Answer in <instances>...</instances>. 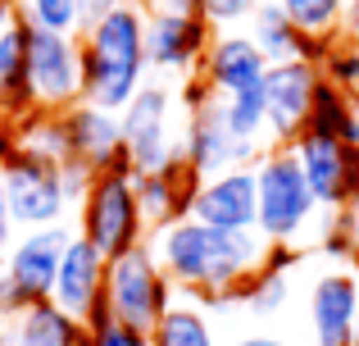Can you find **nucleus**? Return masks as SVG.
Masks as SVG:
<instances>
[{"instance_id": "1", "label": "nucleus", "mask_w": 359, "mask_h": 346, "mask_svg": "<svg viewBox=\"0 0 359 346\" xmlns=\"http://www.w3.org/2000/svg\"><path fill=\"white\" fill-rule=\"evenodd\" d=\"M150 246H155L168 283L187 301H201V305L241 301V292L273 260V246L259 232H223V228H210V223H196L191 214L150 232Z\"/></svg>"}, {"instance_id": "2", "label": "nucleus", "mask_w": 359, "mask_h": 346, "mask_svg": "<svg viewBox=\"0 0 359 346\" xmlns=\"http://www.w3.org/2000/svg\"><path fill=\"white\" fill-rule=\"evenodd\" d=\"M146 14L141 0H123L100 23L78 32L82 41V100L123 114L128 100L146 87Z\"/></svg>"}, {"instance_id": "3", "label": "nucleus", "mask_w": 359, "mask_h": 346, "mask_svg": "<svg viewBox=\"0 0 359 346\" xmlns=\"http://www.w3.org/2000/svg\"><path fill=\"white\" fill-rule=\"evenodd\" d=\"M255 187H259V223H255V232L273 251L305 255L309 237L318 232V223H327V214L318 210L291 146H269L255 160Z\"/></svg>"}, {"instance_id": "4", "label": "nucleus", "mask_w": 359, "mask_h": 346, "mask_svg": "<svg viewBox=\"0 0 359 346\" xmlns=\"http://www.w3.org/2000/svg\"><path fill=\"white\" fill-rule=\"evenodd\" d=\"M187 96L173 91L168 82H146L128 109L118 114L123 124V160L132 173H164L182 164V119Z\"/></svg>"}, {"instance_id": "5", "label": "nucleus", "mask_w": 359, "mask_h": 346, "mask_svg": "<svg viewBox=\"0 0 359 346\" xmlns=\"http://www.w3.org/2000/svg\"><path fill=\"white\" fill-rule=\"evenodd\" d=\"M0 187H5L9 219L23 232L27 228H55L73 210L69 196H64V182H60V164L18 151L9 124H0Z\"/></svg>"}, {"instance_id": "6", "label": "nucleus", "mask_w": 359, "mask_h": 346, "mask_svg": "<svg viewBox=\"0 0 359 346\" xmlns=\"http://www.w3.org/2000/svg\"><path fill=\"white\" fill-rule=\"evenodd\" d=\"M78 232L105 260H114L123 251L150 241L146 219H141V201H137V173H132L128 164L91 178L87 196H82V205H78Z\"/></svg>"}, {"instance_id": "7", "label": "nucleus", "mask_w": 359, "mask_h": 346, "mask_svg": "<svg viewBox=\"0 0 359 346\" xmlns=\"http://www.w3.org/2000/svg\"><path fill=\"white\" fill-rule=\"evenodd\" d=\"M69 241H73V232L64 223L27 228L23 237H14V246L5 251V265H0V319H14V314L50 301L55 274H60V260Z\"/></svg>"}, {"instance_id": "8", "label": "nucleus", "mask_w": 359, "mask_h": 346, "mask_svg": "<svg viewBox=\"0 0 359 346\" xmlns=\"http://www.w3.org/2000/svg\"><path fill=\"white\" fill-rule=\"evenodd\" d=\"M173 301H177V287L168 283V274H164V265H159L150 241L123 251V255H114L105 265V310L114 319L150 333Z\"/></svg>"}, {"instance_id": "9", "label": "nucleus", "mask_w": 359, "mask_h": 346, "mask_svg": "<svg viewBox=\"0 0 359 346\" xmlns=\"http://www.w3.org/2000/svg\"><path fill=\"white\" fill-rule=\"evenodd\" d=\"M27 87L46 114H69L82 105V41L69 32H46L27 23Z\"/></svg>"}, {"instance_id": "10", "label": "nucleus", "mask_w": 359, "mask_h": 346, "mask_svg": "<svg viewBox=\"0 0 359 346\" xmlns=\"http://www.w3.org/2000/svg\"><path fill=\"white\" fill-rule=\"evenodd\" d=\"M291 155H296L300 173H305L309 192H314L318 210L327 219L351 214V205H355V155H351L346 133L305 124V133L291 142Z\"/></svg>"}, {"instance_id": "11", "label": "nucleus", "mask_w": 359, "mask_h": 346, "mask_svg": "<svg viewBox=\"0 0 359 346\" xmlns=\"http://www.w3.org/2000/svg\"><path fill=\"white\" fill-rule=\"evenodd\" d=\"M264 151L255 146H241L237 137L228 133L223 124V109H219V96L191 87L187 91V128H182V164L191 169V178H214V173H228V169H241V164H255Z\"/></svg>"}, {"instance_id": "12", "label": "nucleus", "mask_w": 359, "mask_h": 346, "mask_svg": "<svg viewBox=\"0 0 359 346\" xmlns=\"http://www.w3.org/2000/svg\"><path fill=\"white\" fill-rule=\"evenodd\" d=\"M323 91V69L318 60H291L269 64L264 73V114H269V146H291L305 133L314 100Z\"/></svg>"}, {"instance_id": "13", "label": "nucleus", "mask_w": 359, "mask_h": 346, "mask_svg": "<svg viewBox=\"0 0 359 346\" xmlns=\"http://www.w3.org/2000/svg\"><path fill=\"white\" fill-rule=\"evenodd\" d=\"M214 27L201 14H168V9H150L146 14V64L150 73H168V78H196L201 60L210 51Z\"/></svg>"}, {"instance_id": "14", "label": "nucleus", "mask_w": 359, "mask_h": 346, "mask_svg": "<svg viewBox=\"0 0 359 346\" xmlns=\"http://www.w3.org/2000/svg\"><path fill=\"white\" fill-rule=\"evenodd\" d=\"M196 223H210V228L223 232H255L259 223V187H255V164H241V169L201 178L191 192V205H187Z\"/></svg>"}, {"instance_id": "15", "label": "nucleus", "mask_w": 359, "mask_h": 346, "mask_svg": "<svg viewBox=\"0 0 359 346\" xmlns=\"http://www.w3.org/2000/svg\"><path fill=\"white\" fill-rule=\"evenodd\" d=\"M359 314V283L346 265H323L309 283L305 296V319L314 346H351Z\"/></svg>"}, {"instance_id": "16", "label": "nucleus", "mask_w": 359, "mask_h": 346, "mask_svg": "<svg viewBox=\"0 0 359 346\" xmlns=\"http://www.w3.org/2000/svg\"><path fill=\"white\" fill-rule=\"evenodd\" d=\"M264 73H269V60L250 41V32L245 27H219L201 60L196 87L210 91V96H232V91H245V87H264Z\"/></svg>"}, {"instance_id": "17", "label": "nucleus", "mask_w": 359, "mask_h": 346, "mask_svg": "<svg viewBox=\"0 0 359 346\" xmlns=\"http://www.w3.org/2000/svg\"><path fill=\"white\" fill-rule=\"evenodd\" d=\"M105 265L109 260L91 246L82 232H73V241L64 246V260H60V274H55V292L50 301L60 305L64 314L87 324L91 314L105 305Z\"/></svg>"}, {"instance_id": "18", "label": "nucleus", "mask_w": 359, "mask_h": 346, "mask_svg": "<svg viewBox=\"0 0 359 346\" xmlns=\"http://www.w3.org/2000/svg\"><path fill=\"white\" fill-rule=\"evenodd\" d=\"M64 133H69V151L73 160H82L91 173H105V169H123V124L114 109H100V105H73L64 114Z\"/></svg>"}, {"instance_id": "19", "label": "nucleus", "mask_w": 359, "mask_h": 346, "mask_svg": "<svg viewBox=\"0 0 359 346\" xmlns=\"http://www.w3.org/2000/svg\"><path fill=\"white\" fill-rule=\"evenodd\" d=\"M245 32H250V41L264 51V60H269V64L323 60V51H327V46L309 41V36L291 23V14L278 5V0H259V5L250 9V18H245Z\"/></svg>"}, {"instance_id": "20", "label": "nucleus", "mask_w": 359, "mask_h": 346, "mask_svg": "<svg viewBox=\"0 0 359 346\" xmlns=\"http://www.w3.org/2000/svg\"><path fill=\"white\" fill-rule=\"evenodd\" d=\"M0 346H87V324L64 314L55 301L0 319Z\"/></svg>"}, {"instance_id": "21", "label": "nucleus", "mask_w": 359, "mask_h": 346, "mask_svg": "<svg viewBox=\"0 0 359 346\" xmlns=\"http://www.w3.org/2000/svg\"><path fill=\"white\" fill-rule=\"evenodd\" d=\"M196 178L187 164H173L164 173H137V201H141V219L146 232H159L168 223L187 219V205H191Z\"/></svg>"}, {"instance_id": "22", "label": "nucleus", "mask_w": 359, "mask_h": 346, "mask_svg": "<svg viewBox=\"0 0 359 346\" xmlns=\"http://www.w3.org/2000/svg\"><path fill=\"white\" fill-rule=\"evenodd\" d=\"M32 87H27V23L9 18L0 32V124H18L32 114Z\"/></svg>"}, {"instance_id": "23", "label": "nucleus", "mask_w": 359, "mask_h": 346, "mask_svg": "<svg viewBox=\"0 0 359 346\" xmlns=\"http://www.w3.org/2000/svg\"><path fill=\"white\" fill-rule=\"evenodd\" d=\"M150 346H219V333H214V319L201 301L177 296L164 310V319L150 328Z\"/></svg>"}, {"instance_id": "24", "label": "nucleus", "mask_w": 359, "mask_h": 346, "mask_svg": "<svg viewBox=\"0 0 359 346\" xmlns=\"http://www.w3.org/2000/svg\"><path fill=\"white\" fill-rule=\"evenodd\" d=\"M296 265H300L296 251H273V260L259 269V278L241 292V301L250 305L259 319L282 314V310H287V301H291V274H296Z\"/></svg>"}, {"instance_id": "25", "label": "nucleus", "mask_w": 359, "mask_h": 346, "mask_svg": "<svg viewBox=\"0 0 359 346\" xmlns=\"http://www.w3.org/2000/svg\"><path fill=\"white\" fill-rule=\"evenodd\" d=\"M223 124L237 137L241 146H255V151H269V114H264V87H245L232 91V96H219Z\"/></svg>"}, {"instance_id": "26", "label": "nucleus", "mask_w": 359, "mask_h": 346, "mask_svg": "<svg viewBox=\"0 0 359 346\" xmlns=\"http://www.w3.org/2000/svg\"><path fill=\"white\" fill-rule=\"evenodd\" d=\"M282 9L291 14V23L309 36V41L327 46L341 36V14H346V0H278Z\"/></svg>"}, {"instance_id": "27", "label": "nucleus", "mask_w": 359, "mask_h": 346, "mask_svg": "<svg viewBox=\"0 0 359 346\" xmlns=\"http://www.w3.org/2000/svg\"><path fill=\"white\" fill-rule=\"evenodd\" d=\"M318 69H323V82L327 87H337L346 100H359V46L355 41H327V51H323V60H318Z\"/></svg>"}, {"instance_id": "28", "label": "nucleus", "mask_w": 359, "mask_h": 346, "mask_svg": "<svg viewBox=\"0 0 359 346\" xmlns=\"http://www.w3.org/2000/svg\"><path fill=\"white\" fill-rule=\"evenodd\" d=\"M18 18L32 27H46V32H82V14L78 0H18Z\"/></svg>"}, {"instance_id": "29", "label": "nucleus", "mask_w": 359, "mask_h": 346, "mask_svg": "<svg viewBox=\"0 0 359 346\" xmlns=\"http://www.w3.org/2000/svg\"><path fill=\"white\" fill-rule=\"evenodd\" d=\"M87 346H150V333L114 319V314L100 305V310L87 319Z\"/></svg>"}, {"instance_id": "30", "label": "nucleus", "mask_w": 359, "mask_h": 346, "mask_svg": "<svg viewBox=\"0 0 359 346\" xmlns=\"http://www.w3.org/2000/svg\"><path fill=\"white\" fill-rule=\"evenodd\" d=\"M255 5H259V0H205L201 14H205V23L219 32V27H245V18H250Z\"/></svg>"}, {"instance_id": "31", "label": "nucleus", "mask_w": 359, "mask_h": 346, "mask_svg": "<svg viewBox=\"0 0 359 346\" xmlns=\"http://www.w3.org/2000/svg\"><path fill=\"white\" fill-rule=\"evenodd\" d=\"M91 178H96V173H91L82 160H64V164H60V182H64V196H69V205H73V210L82 205V196H87Z\"/></svg>"}, {"instance_id": "32", "label": "nucleus", "mask_w": 359, "mask_h": 346, "mask_svg": "<svg viewBox=\"0 0 359 346\" xmlns=\"http://www.w3.org/2000/svg\"><path fill=\"white\" fill-rule=\"evenodd\" d=\"M346 142H351V155H355V205H351V210L359 214V100L351 105V124H346Z\"/></svg>"}, {"instance_id": "33", "label": "nucleus", "mask_w": 359, "mask_h": 346, "mask_svg": "<svg viewBox=\"0 0 359 346\" xmlns=\"http://www.w3.org/2000/svg\"><path fill=\"white\" fill-rule=\"evenodd\" d=\"M123 0H78V14H82V32H87L91 23H100V18L109 14V9H118Z\"/></svg>"}, {"instance_id": "34", "label": "nucleus", "mask_w": 359, "mask_h": 346, "mask_svg": "<svg viewBox=\"0 0 359 346\" xmlns=\"http://www.w3.org/2000/svg\"><path fill=\"white\" fill-rule=\"evenodd\" d=\"M201 5L205 0H146V9H168V14H201Z\"/></svg>"}, {"instance_id": "35", "label": "nucleus", "mask_w": 359, "mask_h": 346, "mask_svg": "<svg viewBox=\"0 0 359 346\" xmlns=\"http://www.w3.org/2000/svg\"><path fill=\"white\" fill-rule=\"evenodd\" d=\"M232 346H291V342L278 338V333H269V328H255V333H241Z\"/></svg>"}, {"instance_id": "36", "label": "nucleus", "mask_w": 359, "mask_h": 346, "mask_svg": "<svg viewBox=\"0 0 359 346\" xmlns=\"http://www.w3.org/2000/svg\"><path fill=\"white\" fill-rule=\"evenodd\" d=\"M341 41L359 46V0H346V14H341Z\"/></svg>"}, {"instance_id": "37", "label": "nucleus", "mask_w": 359, "mask_h": 346, "mask_svg": "<svg viewBox=\"0 0 359 346\" xmlns=\"http://www.w3.org/2000/svg\"><path fill=\"white\" fill-rule=\"evenodd\" d=\"M14 246V219H9V205H5V187H0V255Z\"/></svg>"}, {"instance_id": "38", "label": "nucleus", "mask_w": 359, "mask_h": 346, "mask_svg": "<svg viewBox=\"0 0 359 346\" xmlns=\"http://www.w3.org/2000/svg\"><path fill=\"white\" fill-rule=\"evenodd\" d=\"M346 219H351V255H346V269H351V274H355V283H359V214L351 210Z\"/></svg>"}, {"instance_id": "39", "label": "nucleus", "mask_w": 359, "mask_h": 346, "mask_svg": "<svg viewBox=\"0 0 359 346\" xmlns=\"http://www.w3.org/2000/svg\"><path fill=\"white\" fill-rule=\"evenodd\" d=\"M9 18H18V9H14V5H0V32H5Z\"/></svg>"}, {"instance_id": "40", "label": "nucleus", "mask_w": 359, "mask_h": 346, "mask_svg": "<svg viewBox=\"0 0 359 346\" xmlns=\"http://www.w3.org/2000/svg\"><path fill=\"white\" fill-rule=\"evenodd\" d=\"M351 346H359V314H355V333H351Z\"/></svg>"}, {"instance_id": "41", "label": "nucleus", "mask_w": 359, "mask_h": 346, "mask_svg": "<svg viewBox=\"0 0 359 346\" xmlns=\"http://www.w3.org/2000/svg\"><path fill=\"white\" fill-rule=\"evenodd\" d=\"M141 5H146V0H141Z\"/></svg>"}]
</instances>
